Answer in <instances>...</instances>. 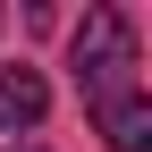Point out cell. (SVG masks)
<instances>
[{"label":"cell","mask_w":152,"mask_h":152,"mask_svg":"<svg viewBox=\"0 0 152 152\" xmlns=\"http://www.w3.org/2000/svg\"><path fill=\"white\" fill-rule=\"evenodd\" d=\"M93 127H102V144H110V152H144V144H152V102H144V93L93 102Z\"/></svg>","instance_id":"3"},{"label":"cell","mask_w":152,"mask_h":152,"mask_svg":"<svg viewBox=\"0 0 152 152\" xmlns=\"http://www.w3.org/2000/svg\"><path fill=\"white\" fill-rule=\"evenodd\" d=\"M51 118V85H42V68H0V127H42Z\"/></svg>","instance_id":"2"},{"label":"cell","mask_w":152,"mask_h":152,"mask_svg":"<svg viewBox=\"0 0 152 152\" xmlns=\"http://www.w3.org/2000/svg\"><path fill=\"white\" fill-rule=\"evenodd\" d=\"M17 152H42V144H17Z\"/></svg>","instance_id":"4"},{"label":"cell","mask_w":152,"mask_h":152,"mask_svg":"<svg viewBox=\"0 0 152 152\" xmlns=\"http://www.w3.org/2000/svg\"><path fill=\"white\" fill-rule=\"evenodd\" d=\"M68 68H76V93L93 102H118V93H144L135 85V17L127 9H85V26H76L68 42Z\"/></svg>","instance_id":"1"}]
</instances>
